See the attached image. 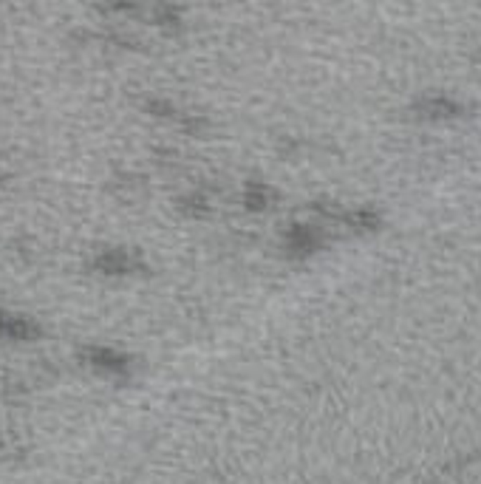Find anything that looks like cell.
<instances>
[{
	"label": "cell",
	"instance_id": "6da1fadb",
	"mask_svg": "<svg viewBox=\"0 0 481 484\" xmlns=\"http://www.w3.org/2000/svg\"><path fill=\"white\" fill-rule=\"evenodd\" d=\"M37 334H40V329L29 318L0 312V337H6V340H32Z\"/></svg>",
	"mask_w": 481,
	"mask_h": 484
},
{
	"label": "cell",
	"instance_id": "7a4b0ae2",
	"mask_svg": "<svg viewBox=\"0 0 481 484\" xmlns=\"http://www.w3.org/2000/svg\"><path fill=\"white\" fill-rule=\"evenodd\" d=\"M96 266L105 269V272H131L136 266V261L128 252H105L100 261H96Z\"/></svg>",
	"mask_w": 481,
	"mask_h": 484
},
{
	"label": "cell",
	"instance_id": "3957f363",
	"mask_svg": "<svg viewBox=\"0 0 481 484\" xmlns=\"http://www.w3.org/2000/svg\"><path fill=\"white\" fill-rule=\"evenodd\" d=\"M85 357H88V362L100 365V368H122L125 365V357H119L111 348H88Z\"/></svg>",
	"mask_w": 481,
	"mask_h": 484
},
{
	"label": "cell",
	"instance_id": "277c9868",
	"mask_svg": "<svg viewBox=\"0 0 481 484\" xmlns=\"http://www.w3.org/2000/svg\"><path fill=\"white\" fill-rule=\"evenodd\" d=\"M266 199H269V190H263V187H249V192H246L249 207H266Z\"/></svg>",
	"mask_w": 481,
	"mask_h": 484
}]
</instances>
